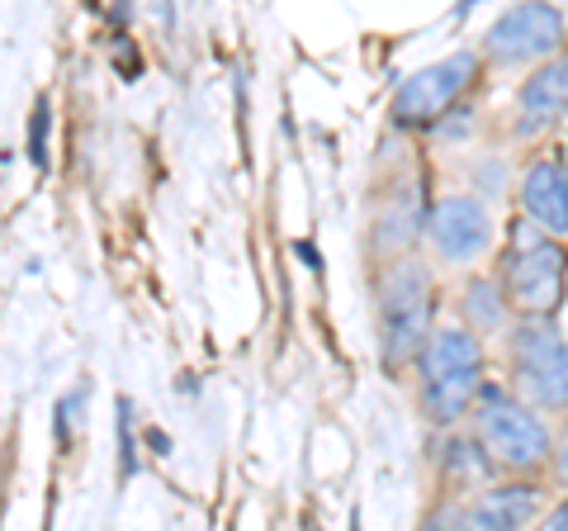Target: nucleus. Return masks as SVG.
Segmentation results:
<instances>
[{
    "label": "nucleus",
    "mask_w": 568,
    "mask_h": 531,
    "mask_svg": "<svg viewBox=\"0 0 568 531\" xmlns=\"http://www.w3.org/2000/svg\"><path fill=\"white\" fill-rule=\"evenodd\" d=\"M478 361H484V347H478V338H469V332H432L422 347V380H436V375H455V370H478Z\"/></svg>",
    "instance_id": "11"
},
{
    "label": "nucleus",
    "mask_w": 568,
    "mask_h": 531,
    "mask_svg": "<svg viewBox=\"0 0 568 531\" xmlns=\"http://www.w3.org/2000/svg\"><path fill=\"white\" fill-rule=\"evenodd\" d=\"M521 204L530 223H540L545 233H568V167L559 157H545V162L526 171Z\"/></svg>",
    "instance_id": "8"
},
{
    "label": "nucleus",
    "mask_w": 568,
    "mask_h": 531,
    "mask_svg": "<svg viewBox=\"0 0 568 531\" xmlns=\"http://www.w3.org/2000/svg\"><path fill=\"white\" fill-rule=\"evenodd\" d=\"M478 441L507 470H536L549 455V432L540 428V418L493 384L478 389Z\"/></svg>",
    "instance_id": "4"
},
{
    "label": "nucleus",
    "mask_w": 568,
    "mask_h": 531,
    "mask_svg": "<svg viewBox=\"0 0 568 531\" xmlns=\"http://www.w3.org/2000/svg\"><path fill=\"white\" fill-rule=\"evenodd\" d=\"M129 399H119V460H123V474H138V441L129 432Z\"/></svg>",
    "instance_id": "15"
},
{
    "label": "nucleus",
    "mask_w": 568,
    "mask_h": 531,
    "mask_svg": "<svg viewBox=\"0 0 568 531\" xmlns=\"http://www.w3.org/2000/svg\"><path fill=\"white\" fill-rule=\"evenodd\" d=\"M559 470H564V474H568V447H564V455H559Z\"/></svg>",
    "instance_id": "18"
},
{
    "label": "nucleus",
    "mask_w": 568,
    "mask_h": 531,
    "mask_svg": "<svg viewBox=\"0 0 568 531\" xmlns=\"http://www.w3.org/2000/svg\"><path fill=\"white\" fill-rule=\"evenodd\" d=\"M540 508V493L530 484H507V489H488L484 499L469 508V522L484 527V531H503V527H521L536 518Z\"/></svg>",
    "instance_id": "10"
},
{
    "label": "nucleus",
    "mask_w": 568,
    "mask_h": 531,
    "mask_svg": "<svg viewBox=\"0 0 568 531\" xmlns=\"http://www.w3.org/2000/svg\"><path fill=\"white\" fill-rule=\"evenodd\" d=\"M474 72H478V58H474V52H455V58L436 62V67H426V72H417V77L398 91V100H394V119L407 123V129L436 123V119L455 104V96L474 81Z\"/></svg>",
    "instance_id": "5"
},
{
    "label": "nucleus",
    "mask_w": 568,
    "mask_h": 531,
    "mask_svg": "<svg viewBox=\"0 0 568 531\" xmlns=\"http://www.w3.org/2000/svg\"><path fill=\"white\" fill-rule=\"evenodd\" d=\"M465 313L474 318V328H493L503 318V290L493 280H469L465 290Z\"/></svg>",
    "instance_id": "13"
},
{
    "label": "nucleus",
    "mask_w": 568,
    "mask_h": 531,
    "mask_svg": "<svg viewBox=\"0 0 568 531\" xmlns=\"http://www.w3.org/2000/svg\"><path fill=\"white\" fill-rule=\"evenodd\" d=\"M432 275L422 261H394L379 290V323H384V365L398 370L422 357L432 338Z\"/></svg>",
    "instance_id": "1"
},
{
    "label": "nucleus",
    "mask_w": 568,
    "mask_h": 531,
    "mask_svg": "<svg viewBox=\"0 0 568 531\" xmlns=\"http://www.w3.org/2000/svg\"><path fill=\"white\" fill-rule=\"evenodd\" d=\"M549 527H555V531H568V499H564L555 512H549Z\"/></svg>",
    "instance_id": "16"
},
{
    "label": "nucleus",
    "mask_w": 568,
    "mask_h": 531,
    "mask_svg": "<svg viewBox=\"0 0 568 531\" xmlns=\"http://www.w3.org/2000/svg\"><path fill=\"white\" fill-rule=\"evenodd\" d=\"M148 441H152V451H162V455H171V441H166V432H148Z\"/></svg>",
    "instance_id": "17"
},
{
    "label": "nucleus",
    "mask_w": 568,
    "mask_h": 531,
    "mask_svg": "<svg viewBox=\"0 0 568 531\" xmlns=\"http://www.w3.org/2000/svg\"><path fill=\"white\" fill-rule=\"evenodd\" d=\"M478 399V370H455V375L422 380V413L432 422H455L469 413V403Z\"/></svg>",
    "instance_id": "12"
},
{
    "label": "nucleus",
    "mask_w": 568,
    "mask_h": 531,
    "mask_svg": "<svg viewBox=\"0 0 568 531\" xmlns=\"http://www.w3.org/2000/svg\"><path fill=\"white\" fill-rule=\"evenodd\" d=\"M564 271H568V252L559 242H549V233L536 223H517L503 261V280H507V299L526 313H549L564 294Z\"/></svg>",
    "instance_id": "3"
},
{
    "label": "nucleus",
    "mask_w": 568,
    "mask_h": 531,
    "mask_svg": "<svg viewBox=\"0 0 568 531\" xmlns=\"http://www.w3.org/2000/svg\"><path fill=\"white\" fill-rule=\"evenodd\" d=\"M568 110V62H545L536 77L521 86V119L517 133H536L549 119Z\"/></svg>",
    "instance_id": "9"
},
{
    "label": "nucleus",
    "mask_w": 568,
    "mask_h": 531,
    "mask_svg": "<svg viewBox=\"0 0 568 531\" xmlns=\"http://www.w3.org/2000/svg\"><path fill=\"white\" fill-rule=\"evenodd\" d=\"M48 100H39V104H33V119H29V162L33 167H48Z\"/></svg>",
    "instance_id": "14"
},
{
    "label": "nucleus",
    "mask_w": 568,
    "mask_h": 531,
    "mask_svg": "<svg viewBox=\"0 0 568 531\" xmlns=\"http://www.w3.org/2000/svg\"><path fill=\"white\" fill-rule=\"evenodd\" d=\"M488 52L497 62H530L545 58L564 43V14L549 6V0H526V6H511L503 20L488 29Z\"/></svg>",
    "instance_id": "6"
},
{
    "label": "nucleus",
    "mask_w": 568,
    "mask_h": 531,
    "mask_svg": "<svg viewBox=\"0 0 568 531\" xmlns=\"http://www.w3.org/2000/svg\"><path fill=\"white\" fill-rule=\"evenodd\" d=\"M426 233H432L436 252L450 257V261H474L488 252L493 242V223L484 214V204H474L469 194H450V200H440L432 209V219H426Z\"/></svg>",
    "instance_id": "7"
},
{
    "label": "nucleus",
    "mask_w": 568,
    "mask_h": 531,
    "mask_svg": "<svg viewBox=\"0 0 568 531\" xmlns=\"http://www.w3.org/2000/svg\"><path fill=\"white\" fill-rule=\"evenodd\" d=\"M517 384L540 409H568V347L549 313H526L507 338Z\"/></svg>",
    "instance_id": "2"
}]
</instances>
